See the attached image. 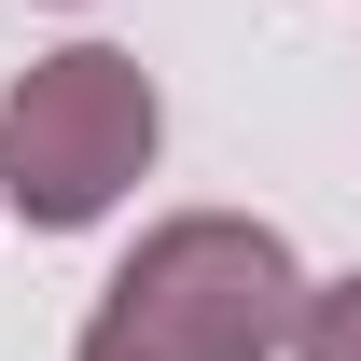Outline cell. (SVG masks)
Listing matches in <instances>:
<instances>
[{
	"mask_svg": "<svg viewBox=\"0 0 361 361\" xmlns=\"http://www.w3.org/2000/svg\"><path fill=\"white\" fill-rule=\"evenodd\" d=\"M306 319V264L292 236L250 209H180L111 264L84 348L70 361H278Z\"/></svg>",
	"mask_w": 361,
	"mask_h": 361,
	"instance_id": "1",
	"label": "cell"
},
{
	"mask_svg": "<svg viewBox=\"0 0 361 361\" xmlns=\"http://www.w3.org/2000/svg\"><path fill=\"white\" fill-rule=\"evenodd\" d=\"M153 139H167L153 70L111 56V42H70L0 97V209H28L42 236H84V223H111L139 195Z\"/></svg>",
	"mask_w": 361,
	"mask_h": 361,
	"instance_id": "2",
	"label": "cell"
},
{
	"mask_svg": "<svg viewBox=\"0 0 361 361\" xmlns=\"http://www.w3.org/2000/svg\"><path fill=\"white\" fill-rule=\"evenodd\" d=\"M292 361H361V278H319L292 319Z\"/></svg>",
	"mask_w": 361,
	"mask_h": 361,
	"instance_id": "3",
	"label": "cell"
}]
</instances>
